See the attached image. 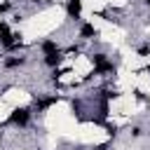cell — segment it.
<instances>
[{
  "instance_id": "obj_4",
  "label": "cell",
  "mask_w": 150,
  "mask_h": 150,
  "mask_svg": "<svg viewBox=\"0 0 150 150\" xmlns=\"http://www.w3.org/2000/svg\"><path fill=\"white\" fill-rule=\"evenodd\" d=\"M80 12H82V0H68V14L80 16Z\"/></svg>"
},
{
  "instance_id": "obj_1",
  "label": "cell",
  "mask_w": 150,
  "mask_h": 150,
  "mask_svg": "<svg viewBox=\"0 0 150 150\" xmlns=\"http://www.w3.org/2000/svg\"><path fill=\"white\" fill-rule=\"evenodd\" d=\"M9 122H12V124H26V122H28V110H26V108H16V110L9 115Z\"/></svg>"
},
{
  "instance_id": "obj_3",
  "label": "cell",
  "mask_w": 150,
  "mask_h": 150,
  "mask_svg": "<svg viewBox=\"0 0 150 150\" xmlns=\"http://www.w3.org/2000/svg\"><path fill=\"white\" fill-rule=\"evenodd\" d=\"M0 40H2V45L5 47H14V40H12V33H9V26L2 21L0 23Z\"/></svg>"
},
{
  "instance_id": "obj_6",
  "label": "cell",
  "mask_w": 150,
  "mask_h": 150,
  "mask_svg": "<svg viewBox=\"0 0 150 150\" xmlns=\"http://www.w3.org/2000/svg\"><path fill=\"white\" fill-rule=\"evenodd\" d=\"M49 66H56L59 61H61V56H59V52H54V54H47V59H45Z\"/></svg>"
},
{
  "instance_id": "obj_10",
  "label": "cell",
  "mask_w": 150,
  "mask_h": 150,
  "mask_svg": "<svg viewBox=\"0 0 150 150\" xmlns=\"http://www.w3.org/2000/svg\"><path fill=\"white\" fill-rule=\"evenodd\" d=\"M145 2H148V5H150V0H145Z\"/></svg>"
},
{
  "instance_id": "obj_9",
  "label": "cell",
  "mask_w": 150,
  "mask_h": 150,
  "mask_svg": "<svg viewBox=\"0 0 150 150\" xmlns=\"http://www.w3.org/2000/svg\"><path fill=\"white\" fill-rule=\"evenodd\" d=\"M5 9H7V5H0V14H2V12H5Z\"/></svg>"
},
{
  "instance_id": "obj_2",
  "label": "cell",
  "mask_w": 150,
  "mask_h": 150,
  "mask_svg": "<svg viewBox=\"0 0 150 150\" xmlns=\"http://www.w3.org/2000/svg\"><path fill=\"white\" fill-rule=\"evenodd\" d=\"M94 63H96V70H98V73H110V70H112V63L105 61L103 54H96V56H94Z\"/></svg>"
},
{
  "instance_id": "obj_7",
  "label": "cell",
  "mask_w": 150,
  "mask_h": 150,
  "mask_svg": "<svg viewBox=\"0 0 150 150\" xmlns=\"http://www.w3.org/2000/svg\"><path fill=\"white\" fill-rule=\"evenodd\" d=\"M82 35H84V38L94 35V26H91V23H84V26H82Z\"/></svg>"
},
{
  "instance_id": "obj_8",
  "label": "cell",
  "mask_w": 150,
  "mask_h": 150,
  "mask_svg": "<svg viewBox=\"0 0 150 150\" xmlns=\"http://www.w3.org/2000/svg\"><path fill=\"white\" fill-rule=\"evenodd\" d=\"M19 63H21V59H9V61H7L9 68H12V66H19Z\"/></svg>"
},
{
  "instance_id": "obj_5",
  "label": "cell",
  "mask_w": 150,
  "mask_h": 150,
  "mask_svg": "<svg viewBox=\"0 0 150 150\" xmlns=\"http://www.w3.org/2000/svg\"><path fill=\"white\" fill-rule=\"evenodd\" d=\"M42 52H47V54H54V52H56V42H52V40L42 42Z\"/></svg>"
}]
</instances>
